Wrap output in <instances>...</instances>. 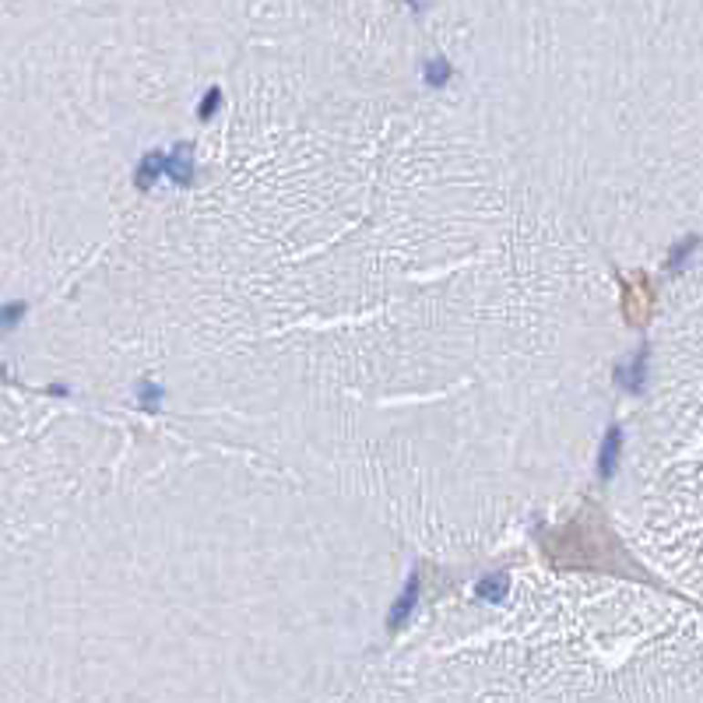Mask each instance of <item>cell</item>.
I'll use <instances>...</instances> for the list:
<instances>
[{"label": "cell", "instance_id": "cell-6", "mask_svg": "<svg viewBox=\"0 0 703 703\" xmlns=\"http://www.w3.org/2000/svg\"><path fill=\"white\" fill-rule=\"evenodd\" d=\"M507 574H492V577H485L482 584H479V598H485V602H500L503 594H507Z\"/></svg>", "mask_w": 703, "mask_h": 703}, {"label": "cell", "instance_id": "cell-4", "mask_svg": "<svg viewBox=\"0 0 703 703\" xmlns=\"http://www.w3.org/2000/svg\"><path fill=\"white\" fill-rule=\"evenodd\" d=\"M159 176H162V151H148L141 159V166H138V176H134L138 191H151Z\"/></svg>", "mask_w": 703, "mask_h": 703}, {"label": "cell", "instance_id": "cell-9", "mask_svg": "<svg viewBox=\"0 0 703 703\" xmlns=\"http://www.w3.org/2000/svg\"><path fill=\"white\" fill-rule=\"evenodd\" d=\"M141 408H148V412H159V398H162V390L155 388V384H141Z\"/></svg>", "mask_w": 703, "mask_h": 703}, {"label": "cell", "instance_id": "cell-1", "mask_svg": "<svg viewBox=\"0 0 703 703\" xmlns=\"http://www.w3.org/2000/svg\"><path fill=\"white\" fill-rule=\"evenodd\" d=\"M191 155H194V151H191L187 141L172 145L170 155H162V172H166L170 180H176L180 187H191V183H194V159H191Z\"/></svg>", "mask_w": 703, "mask_h": 703}, {"label": "cell", "instance_id": "cell-5", "mask_svg": "<svg viewBox=\"0 0 703 703\" xmlns=\"http://www.w3.org/2000/svg\"><path fill=\"white\" fill-rule=\"evenodd\" d=\"M644 359H647V356L640 352V356H636V363L626 366V369H619V384H623L626 390H633V394H640V390H644Z\"/></svg>", "mask_w": 703, "mask_h": 703}, {"label": "cell", "instance_id": "cell-10", "mask_svg": "<svg viewBox=\"0 0 703 703\" xmlns=\"http://www.w3.org/2000/svg\"><path fill=\"white\" fill-rule=\"evenodd\" d=\"M22 303H15V306H7V310H0V324H15L18 316H22Z\"/></svg>", "mask_w": 703, "mask_h": 703}, {"label": "cell", "instance_id": "cell-3", "mask_svg": "<svg viewBox=\"0 0 703 703\" xmlns=\"http://www.w3.org/2000/svg\"><path fill=\"white\" fill-rule=\"evenodd\" d=\"M619 450H623V429H619V426H612V429H608V437H605V443H602V461H598V471H602V479H612V475H615Z\"/></svg>", "mask_w": 703, "mask_h": 703}, {"label": "cell", "instance_id": "cell-7", "mask_svg": "<svg viewBox=\"0 0 703 703\" xmlns=\"http://www.w3.org/2000/svg\"><path fill=\"white\" fill-rule=\"evenodd\" d=\"M447 81H450V64H447L443 57L429 60V64H426V85H429V88H443Z\"/></svg>", "mask_w": 703, "mask_h": 703}, {"label": "cell", "instance_id": "cell-2", "mask_svg": "<svg viewBox=\"0 0 703 703\" xmlns=\"http://www.w3.org/2000/svg\"><path fill=\"white\" fill-rule=\"evenodd\" d=\"M415 602H419V574H412V577H408L405 591H401V598H398V602H394V608H390V615H388L390 630H398V626H405V623H408V615H412Z\"/></svg>", "mask_w": 703, "mask_h": 703}, {"label": "cell", "instance_id": "cell-8", "mask_svg": "<svg viewBox=\"0 0 703 703\" xmlns=\"http://www.w3.org/2000/svg\"><path fill=\"white\" fill-rule=\"evenodd\" d=\"M219 102H222V92L219 88H212V92L204 96V102L197 106V117H201V120H212V117H215V109H219Z\"/></svg>", "mask_w": 703, "mask_h": 703}]
</instances>
